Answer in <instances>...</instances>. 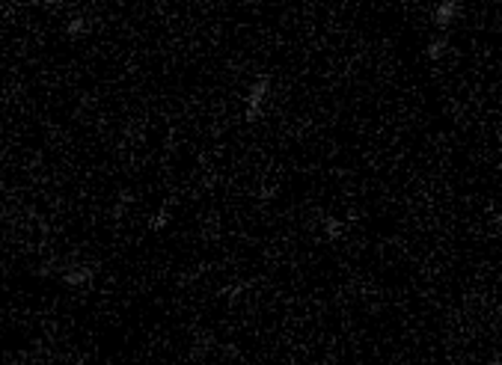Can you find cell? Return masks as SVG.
I'll return each mask as SVG.
<instances>
[{
  "label": "cell",
  "mask_w": 502,
  "mask_h": 365,
  "mask_svg": "<svg viewBox=\"0 0 502 365\" xmlns=\"http://www.w3.org/2000/svg\"><path fill=\"white\" fill-rule=\"evenodd\" d=\"M324 235H327V241H339L342 235H345V223H342L339 217L327 214L324 217Z\"/></svg>",
  "instance_id": "obj_7"
},
{
  "label": "cell",
  "mask_w": 502,
  "mask_h": 365,
  "mask_svg": "<svg viewBox=\"0 0 502 365\" xmlns=\"http://www.w3.org/2000/svg\"><path fill=\"white\" fill-rule=\"evenodd\" d=\"M131 202H134V193H131V190H122L119 199H116V208H113V217H116V220H119V217L128 211V205H131Z\"/></svg>",
  "instance_id": "obj_9"
},
{
  "label": "cell",
  "mask_w": 502,
  "mask_h": 365,
  "mask_svg": "<svg viewBox=\"0 0 502 365\" xmlns=\"http://www.w3.org/2000/svg\"><path fill=\"white\" fill-rule=\"evenodd\" d=\"M90 27H93V24H90V18H86V15H72V18L66 21V36L81 39V36L90 33Z\"/></svg>",
  "instance_id": "obj_4"
},
{
  "label": "cell",
  "mask_w": 502,
  "mask_h": 365,
  "mask_svg": "<svg viewBox=\"0 0 502 365\" xmlns=\"http://www.w3.org/2000/svg\"><path fill=\"white\" fill-rule=\"evenodd\" d=\"M458 12H461V0H440L434 15H431V21H434V27L440 33H446L452 27V21L458 18Z\"/></svg>",
  "instance_id": "obj_2"
},
{
  "label": "cell",
  "mask_w": 502,
  "mask_h": 365,
  "mask_svg": "<svg viewBox=\"0 0 502 365\" xmlns=\"http://www.w3.org/2000/svg\"><path fill=\"white\" fill-rule=\"evenodd\" d=\"M247 288H250V282H232V285H223V288H220L218 294H220V297H223V300H229V303H235V300H238V297H241V294H244V291H247Z\"/></svg>",
  "instance_id": "obj_8"
},
{
  "label": "cell",
  "mask_w": 502,
  "mask_h": 365,
  "mask_svg": "<svg viewBox=\"0 0 502 365\" xmlns=\"http://www.w3.org/2000/svg\"><path fill=\"white\" fill-rule=\"evenodd\" d=\"M446 51H449V36L446 33H440V36H434L428 42V48H425V57L428 60H443V57H446Z\"/></svg>",
  "instance_id": "obj_5"
},
{
  "label": "cell",
  "mask_w": 502,
  "mask_h": 365,
  "mask_svg": "<svg viewBox=\"0 0 502 365\" xmlns=\"http://www.w3.org/2000/svg\"><path fill=\"white\" fill-rule=\"evenodd\" d=\"M42 3H45V6H51V9H57V6L63 3V0H42Z\"/></svg>",
  "instance_id": "obj_10"
},
{
  "label": "cell",
  "mask_w": 502,
  "mask_h": 365,
  "mask_svg": "<svg viewBox=\"0 0 502 365\" xmlns=\"http://www.w3.org/2000/svg\"><path fill=\"white\" fill-rule=\"evenodd\" d=\"M268 95H271V77L268 75H259L255 81L250 83L247 98H244V122L255 125L264 113V104H268Z\"/></svg>",
  "instance_id": "obj_1"
},
{
  "label": "cell",
  "mask_w": 502,
  "mask_h": 365,
  "mask_svg": "<svg viewBox=\"0 0 502 365\" xmlns=\"http://www.w3.org/2000/svg\"><path fill=\"white\" fill-rule=\"evenodd\" d=\"M170 217H173V202H164V208L152 214L149 232H161V229H166V226H170Z\"/></svg>",
  "instance_id": "obj_6"
},
{
  "label": "cell",
  "mask_w": 502,
  "mask_h": 365,
  "mask_svg": "<svg viewBox=\"0 0 502 365\" xmlns=\"http://www.w3.org/2000/svg\"><path fill=\"white\" fill-rule=\"evenodd\" d=\"M95 270L90 268V264H72V268L63 270V282L68 285V288H84V285L93 282Z\"/></svg>",
  "instance_id": "obj_3"
}]
</instances>
